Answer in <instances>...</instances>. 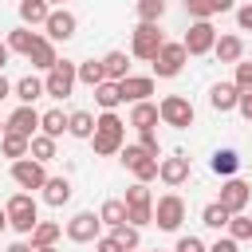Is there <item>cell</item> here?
<instances>
[{
  "mask_svg": "<svg viewBox=\"0 0 252 252\" xmlns=\"http://www.w3.org/2000/svg\"><path fill=\"white\" fill-rule=\"evenodd\" d=\"M75 83H79V63L59 59V63L47 71V79H43V94H47V98H67V94L75 91Z\"/></svg>",
  "mask_w": 252,
  "mask_h": 252,
  "instance_id": "4",
  "label": "cell"
},
{
  "mask_svg": "<svg viewBox=\"0 0 252 252\" xmlns=\"http://www.w3.org/2000/svg\"><path fill=\"white\" fill-rule=\"evenodd\" d=\"M4 228H12V224H8V209H0V232H4Z\"/></svg>",
  "mask_w": 252,
  "mask_h": 252,
  "instance_id": "50",
  "label": "cell"
},
{
  "mask_svg": "<svg viewBox=\"0 0 252 252\" xmlns=\"http://www.w3.org/2000/svg\"><path fill=\"white\" fill-rule=\"evenodd\" d=\"M67 134L71 138H94V114L91 110H71V122H67Z\"/></svg>",
  "mask_w": 252,
  "mask_h": 252,
  "instance_id": "29",
  "label": "cell"
},
{
  "mask_svg": "<svg viewBox=\"0 0 252 252\" xmlns=\"http://www.w3.org/2000/svg\"><path fill=\"white\" fill-rule=\"evenodd\" d=\"M102 71H106L110 83H122V79L130 75V55H126V51H106V55H102Z\"/></svg>",
  "mask_w": 252,
  "mask_h": 252,
  "instance_id": "23",
  "label": "cell"
},
{
  "mask_svg": "<svg viewBox=\"0 0 252 252\" xmlns=\"http://www.w3.org/2000/svg\"><path fill=\"white\" fill-rule=\"evenodd\" d=\"M209 252H240V240H232V236H220L217 244H209Z\"/></svg>",
  "mask_w": 252,
  "mask_h": 252,
  "instance_id": "45",
  "label": "cell"
},
{
  "mask_svg": "<svg viewBox=\"0 0 252 252\" xmlns=\"http://www.w3.org/2000/svg\"><path fill=\"white\" fill-rule=\"evenodd\" d=\"M213 55H217L220 63H240V59H244V39H240V35H217Z\"/></svg>",
  "mask_w": 252,
  "mask_h": 252,
  "instance_id": "20",
  "label": "cell"
},
{
  "mask_svg": "<svg viewBox=\"0 0 252 252\" xmlns=\"http://www.w3.org/2000/svg\"><path fill=\"white\" fill-rule=\"evenodd\" d=\"M158 110H161V122L173 126V130H189L193 118H197V110H193V102H189L185 94H165V98L158 102Z\"/></svg>",
  "mask_w": 252,
  "mask_h": 252,
  "instance_id": "5",
  "label": "cell"
},
{
  "mask_svg": "<svg viewBox=\"0 0 252 252\" xmlns=\"http://www.w3.org/2000/svg\"><path fill=\"white\" fill-rule=\"evenodd\" d=\"M39 110L35 106H16L12 114H8V130H16V134H24V138H35V130H39Z\"/></svg>",
  "mask_w": 252,
  "mask_h": 252,
  "instance_id": "15",
  "label": "cell"
},
{
  "mask_svg": "<svg viewBox=\"0 0 252 252\" xmlns=\"http://www.w3.org/2000/svg\"><path fill=\"white\" fill-rule=\"evenodd\" d=\"M173 252H209V248H205V240H197V236H181Z\"/></svg>",
  "mask_w": 252,
  "mask_h": 252,
  "instance_id": "42",
  "label": "cell"
},
{
  "mask_svg": "<svg viewBox=\"0 0 252 252\" xmlns=\"http://www.w3.org/2000/svg\"><path fill=\"white\" fill-rule=\"evenodd\" d=\"M94 102H98L102 110H118V106H122L126 98H122V87L106 79V83H98V87H94Z\"/></svg>",
  "mask_w": 252,
  "mask_h": 252,
  "instance_id": "28",
  "label": "cell"
},
{
  "mask_svg": "<svg viewBox=\"0 0 252 252\" xmlns=\"http://www.w3.org/2000/svg\"><path fill=\"white\" fill-rule=\"evenodd\" d=\"M79 83H87L91 91H94L98 83H106V71H102V59H87V63H79Z\"/></svg>",
  "mask_w": 252,
  "mask_h": 252,
  "instance_id": "33",
  "label": "cell"
},
{
  "mask_svg": "<svg viewBox=\"0 0 252 252\" xmlns=\"http://www.w3.org/2000/svg\"><path fill=\"white\" fill-rule=\"evenodd\" d=\"M35 39H39V35H35L32 28H24V24H20V28H12V32H8V39H4V43H8L12 51H20V55H28V51L35 47Z\"/></svg>",
  "mask_w": 252,
  "mask_h": 252,
  "instance_id": "30",
  "label": "cell"
},
{
  "mask_svg": "<svg viewBox=\"0 0 252 252\" xmlns=\"http://www.w3.org/2000/svg\"><path fill=\"white\" fill-rule=\"evenodd\" d=\"M12 181L20 189H43L47 185V169L35 158H20V161H12Z\"/></svg>",
  "mask_w": 252,
  "mask_h": 252,
  "instance_id": "11",
  "label": "cell"
},
{
  "mask_svg": "<svg viewBox=\"0 0 252 252\" xmlns=\"http://www.w3.org/2000/svg\"><path fill=\"white\" fill-rule=\"evenodd\" d=\"M8 252H35V248H32V240H16V244H8Z\"/></svg>",
  "mask_w": 252,
  "mask_h": 252,
  "instance_id": "47",
  "label": "cell"
},
{
  "mask_svg": "<svg viewBox=\"0 0 252 252\" xmlns=\"http://www.w3.org/2000/svg\"><path fill=\"white\" fill-rule=\"evenodd\" d=\"M134 12H138V24H158L165 16V0H138Z\"/></svg>",
  "mask_w": 252,
  "mask_h": 252,
  "instance_id": "37",
  "label": "cell"
},
{
  "mask_svg": "<svg viewBox=\"0 0 252 252\" xmlns=\"http://www.w3.org/2000/svg\"><path fill=\"white\" fill-rule=\"evenodd\" d=\"M35 252H59V248H55V244H51V248H35Z\"/></svg>",
  "mask_w": 252,
  "mask_h": 252,
  "instance_id": "52",
  "label": "cell"
},
{
  "mask_svg": "<svg viewBox=\"0 0 252 252\" xmlns=\"http://www.w3.org/2000/svg\"><path fill=\"white\" fill-rule=\"evenodd\" d=\"M248 4H252V0H248Z\"/></svg>",
  "mask_w": 252,
  "mask_h": 252,
  "instance_id": "55",
  "label": "cell"
},
{
  "mask_svg": "<svg viewBox=\"0 0 252 252\" xmlns=\"http://www.w3.org/2000/svg\"><path fill=\"white\" fill-rule=\"evenodd\" d=\"M201 220L209 224V228H228V220H232V213L220 205V201H213V205H205L201 209Z\"/></svg>",
  "mask_w": 252,
  "mask_h": 252,
  "instance_id": "35",
  "label": "cell"
},
{
  "mask_svg": "<svg viewBox=\"0 0 252 252\" xmlns=\"http://www.w3.org/2000/svg\"><path fill=\"white\" fill-rule=\"evenodd\" d=\"M47 4H55V8H63V4H67V0H47Z\"/></svg>",
  "mask_w": 252,
  "mask_h": 252,
  "instance_id": "53",
  "label": "cell"
},
{
  "mask_svg": "<svg viewBox=\"0 0 252 252\" xmlns=\"http://www.w3.org/2000/svg\"><path fill=\"white\" fill-rule=\"evenodd\" d=\"M110 236H114L126 252H138V248H142V228H134V224H118V228H110Z\"/></svg>",
  "mask_w": 252,
  "mask_h": 252,
  "instance_id": "36",
  "label": "cell"
},
{
  "mask_svg": "<svg viewBox=\"0 0 252 252\" xmlns=\"http://www.w3.org/2000/svg\"><path fill=\"white\" fill-rule=\"evenodd\" d=\"M67 122H71V114H63L59 106H55V110H43V118H39V134H47V138H63V134H67Z\"/></svg>",
  "mask_w": 252,
  "mask_h": 252,
  "instance_id": "25",
  "label": "cell"
},
{
  "mask_svg": "<svg viewBox=\"0 0 252 252\" xmlns=\"http://www.w3.org/2000/svg\"><path fill=\"white\" fill-rule=\"evenodd\" d=\"M138 146H142L146 154H154V158L161 154V142H158V134H154V130H138Z\"/></svg>",
  "mask_w": 252,
  "mask_h": 252,
  "instance_id": "40",
  "label": "cell"
},
{
  "mask_svg": "<svg viewBox=\"0 0 252 252\" xmlns=\"http://www.w3.org/2000/svg\"><path fill=\"white\" fill-rule=\"evenodd\" d=\"M165 47V35H161V28L158 24H138L134 32H130V55L134 59H158V51Z\"/></svg>",
  "mask_w": 252,
  "mask_h": 252,
  "instance_id": "3",
  "label": "cell"
},
{
  "mask_svg": "<svg viewBox=\"0 0 252 252\" xmlns=\"http://www.w3.org/2000/svg\"><path fill=\"white\" fill-rule=\"evenodd\" d=\"M91 146H94L98 158L122 154V146H126V122L118 118V110H102V114L94 118V138H91Z\"/></svg>",
  "mask_w": 252,
  "mask_h": 252,
  "instance_id": "1",
  "label": "cell"
},
{
  "mask_svg": "<svg viewBox=\"0 0 252 252\" xmlns=\"http://www.w3.org/2000/svg\"><path fill=\"white\" fill-rule=\"evenodd\" d=\"M28 63H32V67H39V71H51V67L59 63V55H55V43H51L47 35H39V39H35V47L28 51Z\"/></svg>",
  "mask_w": 252,
  "mask_h": 252,
  "instance_id": "17",
  "label": "cell"
},
{
  "mask_svg": "<svg viewBox=\"0 0 252 252\" xmlns=\"http://www.w3.org/2000/svg\"><path fill=\"white\" fill-rule=\"evenodd\" d=\"M181 43H185L189 55H209V51L217 47V28H213V20H193Z\"/></svg>",
  "mask_w": 252,
  "mask_h": 252,
  "instance_id": "8",
  "label": "cell"
},
{
  "mask_svg": "<svg viewBox=\"0 0 252 252\" xmlns=\"http://www.w3.org/2000/svg\"><path fill=\"white\" fill-rule=\"evenodd\" d=\"M4 209H8V224H12L20 236H32V232H35V224H39V205H35L32 193H12Z\"/></svg>",
  "mask_w": 252,
  "mask_h": 252,
  "instance_id": "2",
  "label": "cell"
},
{
  "mask_svg": "<svg viewBox=\"0 0 252 252\" xmlns=\"http://www.w3.org/2000/svg\"><path fill=\"white\" fill-rule=\"evenodd\" d=\"M158 118H161L158 102H134V106H130V118H126V122H130L134 130H154V126H158Z\"/></svg>",
  "mask_w": 252,
  "mask_h": 252,
  "instance_id": "18",
  "label": "cell"
},
{
  "mask_svg": "<svg viewBox=\"0 0 252 252\" xmlns=\"http://www.w3.org/2000/svg\"><path fill=\"white\" fill-rule=\"evenodd\" d=\"M232 83H236V91H252V63H244V59H240V63H236V79H232Z\"/></svg>",
  "mask_w": 252,
  "mask_h": 252,
  "instance_id": "41",
  "label": "cell"
},
{
  "mask_svg": "<svg viewBox=\"0 0 252 252\" xmlns=\"http://www.w3.org/2000/svg\"><path fill=\"white\" fill-rule=\"evenodd\" d=\"M98 217H102V224H110V228H118V224H126V201H118V197H110V201H102V209H98Z\"/></svg>",
  "mask_w": 252,
  "mask_h": 252,
  "instance_id": "31",
  "label": "cell"
},
{
  "mask_svg": "<svg viewBox=\"0 0 252 252\" xmlns=\"http://www.w3.org/2000/svg\"><path fill=\"white\" fill-rule=\"evenodd\" d=\"M71 181L67 177H47V185H43V205H51V209H59V205H67L71 201Z\"/></svg>",
  "mask_w": 252,
  "mask_h": 252,
  "instance_id": "21",
  "label": "cell"
},
{
  "mask_svg": "<svg viewBox=\"0 0 252 252\" xmlns=\"http://www.w3.org/2000/svg\"><path fill=\"white\" fill-rule=\"evenodd\" d=\"M126 209L134 213V209H154V197H150V185H142V181H134L130 189H126Z\"/></svg>",
  "mask_w": 252,
  "mask_h": 252,
  "instance_id": "34",
  "label": "cell"
},
{
  "mask_svg": "<svg viewBox=\"0 0 252 252\" xmlns=\"http://www.w3.org/2000/svg\"><path fill=\"white\" fill-rule=\"evenodd\" d=\"M185 59H189L185 43H165V47L158 51V59H154V75H158V79H173V75H181Z\"/></svg>",
  "mask_w": 252,
  "mask_h": 252,
  "instance_id": "10",
  "label": "cell"
},
{
  "mask_svg": "<svg viewBox=\"0 0 252 252\" xmlns=\"http://www.w3.org/2000/svg\"><path fill=\"white\" fill-rule=\"evenodd\" d=\"M150 252H158V248H150Z\"/></svg>",
  "mask_w": 252,
  "mask_h": 252,
  "instance_id": "54",
  "label": "cell"
},
{
  "mask_svg": "<svg viewBox=\"0 0 252 252\" xmlns=\"http://www.w3.org/2000/svg\"><path fill=\"white\" fill-rule=\"evenodd\" d=\"M236 110H240V114L252 122V91H240V102H236Z\"/></svg>",
  "mask_w": 252,
  "mask_h": 252,
  "instance_id": "46",
  "label": "cell"
},
{
  "mask_svg": "<svg viewBox=\"0 0 252 252\" xmlns=\"http://www.w3.org/2000/svg\"><path fill=\"white\" fill-rule=\"evenodd\" d=\"M236 28L240 32H252V4H240L236 8Z\"/></svg>",
  "mask_w": 252,
  "mask_h": 252,
  "instance_id": "43",
  "label": "cell"
},
{
  "mask_svg": "<svg viewBox=\"0 0 252 252\" xmlns=\"http://www.w3.org/2000/svg\"><path fill=\"white\" fill-rule=\"evenodd\" d=\"M28 158H35V161H43V165H47V161L55 158V138L35 134V138H32V154H28Z\"/></svg>",
  "mask_w": 252,
  "mask_h": 252,
  "instance_id": "38",
  "label": "cell"
},
{
  "mask_svg": "<svg viewBox=\"0 0 252 252\" xmlns=\"http://www.w3.org/2000/svg\"><path fill=\"white\" fill-rule=\"evenodd\" d=\"M185 12L193 20H213L220 12H232V0H185Z\"/></svg>",
  "mask_w": 252,
  "mask_h": 252,
  "instance_id": "19",
  "label": "cell"
},
{
  "mask_svg": "<svg viewBox=\"0 0 252 252\" xmlns=\"http://www.w3.org/2000/svg\"><path fill=\"white\" fill-rule=\"evenodd\" d=\"M236 102H240V91H236V83H213V91H209V106H213L217 114H224V110H236Z\"/></svg>",
  "mask_w": 252,
  "mask_h": 252,
  "instance_id": "16",
  "label": "cell"
},
{
  "mask_svg": "<svg viewBox=\"0 0 252 252\" xmlns=\"http://www.w3.org/2000/svg\"><path fill=\"white\" fill-rule=\"evenodd\" d=\"M4 134H8V118H0V138H4Z\"/></svg>",
  "mask_w": 252,
  "mask_h": 252,
  "instance_id": "51",
  "label": "cell"
},
{
  "mask_svg": "<svg viewBox=\"0 0 252 252\" xmlns=\"http://www.w3.org/2000/svg\"><path fill=\"white\" fill-rule=\"evenodd\" d=\"M232 217L236 213H244L248 209V201H252V185L244 181V177H224V185H220V197H217Z\"/></svg>",
  "mask_w": 252,
  "mask_h": 252,
  "instance_id": "9",
  "label": "cell"
},
{
  "mask_svg": "<svg viewBox=\"0 0 252 252\" xmlns=\"http://www.w3.org/2000/svg\"><path fill=\"white\" fill-rule=\"evenodd\" d=\"M47 16H51V4H47V0H20V24H24V28L47 24Z\"/></svg>",
  "mask_w": 252,
  "mask_h": 252,
  "instance_id": "22",
  "label": "cell"
},
{
  "mask_svg": "<svg viewBox=\"0 0 252 252\" xmlns=\"http://www.w3.org/2000/svg\"><path fill=\"white\" fill-rule=\"evenodd\" d=\"M158 177L169 185V189H177V185H185L189 181V158L185 154H173V158H161V165H158Z\"/></svg>",
  "mask_w": 252,
  "mask_h": 252,
  "instance_id": "13",
  "label": "cell"
},
{
  "mask_svg": "<svg viewBox=\"0 0 252 252\" xmlns=\"http://www.w3.org/2000/svg\"><path fill=\"white\" fill-rule=\"evenodd\" d=\"M0 150H4V158H12V161H20V158H28V154H32V138H24V134H16V130H8V134L0 138Z\"/></svg>",
  "mask_w": 252,
  "mask_h": 252,
  "instance_id": "26",
  "label": "cell"
},
{
  "mask_svg": "<svg viewBox=\"0 0 252 252\" xmlns=\"http://www.w3.org/2000/svg\"><path fill=\"white\" fill-rule=\"evenodd\" d=\"M8 94H12V83H8V79H4V71H0V102H4Z\"/></svg>",
  "mask_w": 252,
  "mask_h": 252,
  "instance_id": "48",
  "label": "cell"
},
{
  "mask_svg": "<svg viewBox=\"0 0 252 252\" xmlns=\"http://www.w3.org/2000/svg\"><path fill=\"white\" fill-rule=\"evenodd\" d=\"M12 94L20 98V106H35V98L43 94V79H35V75H24V79L12 87Z\"/></svg>",
  "mask_w": 252,
  "mask_h": 252,
  "instance_id": "24",
  "label": "cell"
},
{
  "mask_svg": "<svg viewBox=\"0 0 252 252\" xmlns=\"http://www.w3.org/2000/svg\"><path fill=\"white\" fill-rule=\"evenodd\" d=\"M181 220H185V201H181L177 193L158 197V205H154V224H158L161 232H177Z\"/></svg>",
  "mask_w": 252,
  "mask_h": 252,
  "instance_id": "6",
  "label": "cell"
},
{
  "mask_svg": "<svg viewBox=\"0 0 252 252\" xmlns=\"http://www.w3.org/2000/svg\"><path fill=\"white\" fill-rule=\"evenodd\" d=\"M98 236H102V217H98V213L83 209V213H75V217L67 220V240H75V244H94Z\"/></svg>",
  "mask_w": 252,
  "mask_h": 252,
  "instance_id": "7",
  "label": "cell"
},
{
  "mask_svg": "<svg viewBox=\"0 0 252 252\" xmlns=\"http://www.w3.org/2000/svg\"><path fill=\"white\" fill-rule=\"evenodd\" d=\"M122 98L134 106V102H150V94H154V75H126L122 83Z\"/></svg>",
  "mask_w": 252,
  "mask_h": 252,
  "instance_id": "14",
  "label": "cell"
},
{
  "mask_svg": "<svg viewBox=\"0 0 252 252\" xmlns=\"http://www.w3.org/2000/svg\"><path fill=\"white\" fill-rule=\"evenodd\" d=\"M8 59H12V47L0 39V71H4V63H8Z\"/></svg>",
  "mask_w": 252,
  "mask_h": 252,
  "instance_id": "49",
  "label": "cell"
},
{
  "mask_svg": "<svg viewBox=\"0 0 252 252\" xmlns=\"http://www.w3.org/2000/svg\"><path fill=\"white\" fill-rule=\"evenodd\" d=\"M94 252H126V248H122L114 236H98V240H94Z\"/></svg>",
  "mask_w": 252,
  "mask_h": 252,
  "instance_id": "44",
  "label": "cell"
},
{
  "mask_svg": "<svg viewBox=\"0 0 252 252\" xmlns=\"http://www.w3.org/2000/svg\"><path fill=\"white\" fill-rule=\"evenodd\" d=\"M228 236H232V240H252V217L236 213V217L228 220Z\"/></svg>",
  "mask_w": 252,
  "mask_h": 252,
  "instance_id": "39",
  "label": "cell"
},
{
  "mask_svg": "<svg viewBox=\"0 0 252 252\" xmlns=\"http://www.w3.org/2000/svg\"><path fill=\"white\" fill-rule=\"evenodd\" d=\"M209 169H213V173H220V177H232V173L240 169V154L224 146V150H217V154L209 158Z\"/></svg>",
  "mask_w": 252,
  "mask_h": 252,
  "instance_id": "27",
  "label": "cell"
},
{
  "mask_svg": "<svg viewBox=\"0 0 252 252\" xmlns=\"http://www.w3.org/2000/svg\"><path fill=\"white\" fill-rule=\"evenodd\" d=\"M59 232H63V228H59L55 220H39L35 232H32V248H51V244L59 240Z\"/></svg>",
  "mask_w": 252,
  "mask_h": 252,
  "instance_id": "32",
  "label": "cell"
},
{
  "mask_svg": "<svg viewBox=\"0 0 252 252\" xmlns=\"http://www.w3.org/2000/svg\"><path fill=\"white\" fill-rule=\"evenodd\" d=\"M75 28H79V20H75V12H67V8H51L47 24H43V32H47L51 43H67V39L75 35Z\"/></svg>",
  "mask_w": 252,
  "mask_h": 252,
  "instance_id": "12",
  "label": "cell"
}]
</instances>
